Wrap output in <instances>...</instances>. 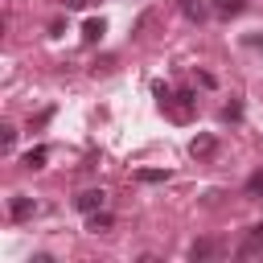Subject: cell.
Wrapping results in <instances>:
<instances>
[{
  "mask_svg": "<svg viewBox=\"0 0 263 263\" xmlns=\"http://www.w3.org/2000/svg\"><path fill=\"white\" fill-rule=\"evenodd\" d=\"M45 160H49V148H29V152H25V164H29V168H41Z\"/></svg>",
  "mask_w": 263,
  "mask_h": 263,
  "instance_id": "30bf717a",
  "label": "cell"
},
{
  "mask_svg": "<svg viewBox=\"0 0 263 263\" xmlns=\"http://www.w3.org/2000/svg\"><path fill=\"white\" fill-rule=\"evenodd\" d=\"M103 33H107V21H103V16H90V21L82 25V41H86V45H95Z\"/></svg>",
  "mask_w": 263,
  "mask_h": 263,
  "instance_id": "8992f818",
  "label": "cell"
},
{
  "mask_svg": "<svg viewBox=\"0 0 263 263\" xmlns=\"http://www.w3.org/2000/svg\"><path fill=\"white\" fill-rule=\"evenodd\" d=\"M214 255H218V242H214V238H197V242L189 247V259H193V263H201V259H214Z\"/></svg>",
  "mask_w": 263,
  "mask_h": 263,
  "instance_id": "5b68a950",
  "label": "cell"
},
{
  "mask_svg": "<svg viewBox=\"0 0 263 263\" xmlns=\"http://www.w3.org/2000/svg\"><path fill=\"white\" fill-rule=\"evenodd\" d=\"M238 115H242V107H238V103H230V107H222V119H238Z\"/></svg>",
  "mask_w": 263,
  "mask_h": 263,
  "instance_id": "9a60e30c",
  "label": "cell"
},
{
  "mask_svg": "<svg viewBox=\"0 0 263 263\" xmlns=\"http://www.w3.org/2000/svg\"><path fill=\"white\" fill-rule=\"evenodd\" d=\"M259 251H263V222H259V226H251V230H247V242H242V247H238V255H242V259H255V255H259Z\"/></svg>",
  "mask_w": 263,
  "mask_h": 263,
  "instance_id": "3957f363",
  "label": "cell"
},
{
  "mask_svg": "<svg viewBox=\"0 0 263 263\" xmlns=\"http://www.w3.org/2000/svg\"><path fill=\"white\" fill-rule=\"evenodd\" d=\"M181 12H185L189 21H201V16H205V4H201V0H181Z\"/></svg>",
  "mask_w": 263,
  "mask_h": 263,
  "instance_id": "8fae6325",
  "label": "cell"
},
{
  "mask_svg": "<svg viewBox=\"0 0 263 263\" xmlns=\"http://www.w3.org/2000/svg\"><path fill=\"white\" fill-rule=\"evenodd\" d=\"M251 45H255V49H263V33H259V37H251Z\"/></svg>",
  "mask_w": 263,
  "mask_h": 263,
  "instance_id": "ac0fdd59",
  "label": "cell"
},
{
  "mask_svg": "<svg viewBox=\"0 0 263 263\" xmlns=\"http://www.w3.org/2000/svg\"><path fill=\"white\" fill-rule=\"evenodd\" d=\"M74 205H78L82 214H95V210H103V205H107V193H103V189H86V193H78V197H74Z\"/></svg>",
  "mask_w": 263,
  "mask_h": 263,
  "instance_id": "7a4b0ae2",
  "label": "cell"
},
{
  "mask_svg": "<svg viewBox=\"0 0 263 263\" xmlns=\"http://www.w3.org/2000/svg\"><path fill=\"white\" fill-rule=\"evenodd\" d=\"M62 4H66V8H82L86 0H62Z\"/></svg>",
  "mask_w": 263,
  "mask_h": 263,
  "instance_id": "e0dca14e",
  "label": "cell"
},
{
  "mask_svg": "<svg viewBox=\"0 0 263 263\" xmlns=\"http://www.w3.org/2000/svg\"><path fill=\"white\" fill-rule=\"evenodd\" d=\"M152 95H156V99H160V103H164V99H168V95H173V90H168V86H164V82H156V86H152Z\"/></svg>",
  "mask_w": 263,
  "mask_h": 263,
  "instance_id": "2e32d148",
  "label": "cell"
},
{
  "mask_svg": "<svg viewBox=\"0 0 263 263\" xmlns=\"http://www.w3.org/2000/svg\"><path fill=\"white\" fill-rule=\"evenodd\" d=\"M214 148H218V140H214V136H197V140L189 144V152H193L197 160H205V156H214Z\"/></svg>",
  "mask_w": 263,
  "mask_h": 263,
  "instance_id": "52a82bcc",
  "label": "cell"
},
{
  "mask_svg": "<svg viewBox=\"0 0 263 263\" xmlns=\"http://www.w3.org/2000/svg\"><path fill=\"white\" fill-rule=\"evenodd\" d=\"M136 177H140V181H148V185H156V181H168V168H140Z\"/></svg>",
  "mask_w": 263,
  "mask_h": 263,
  "instance_id": "7c38bea8",
  "label": "cell"
},
{
  "mask_svg": "<svg viewBox=\"0 0 263 263\" xmlns=\"http://www.w3.org/2000/svg\"><path fill=\"white\" fill-rule=\"evenodd\" d=\"M12 144H16V127H8V123H4V127H0V148H4V152H12Z\"/></svg>",
  "mask_w": 263,
  "mask_h": 263,
  "instance_id": "4fadbf2b",
  "label": "cell"
},
{
  "mask_svg": "<svg viewBox=\"0 0 263 263\" xmlns=\"http://www.w3.org/2000/svg\"><path fill=\"white\" fill-rule=\"evenodd\" d=\"M160 111H164L173 123H189L193 111H197V95H193V90H173V95L160 103Z\"/></svg>",
  "mask_w": 263,
  "mask_h": 263,
  "instance_id": "6da1fadb",
  "label": "cell"
},
{
  "mask_svg": "<svg viewBox=\"0 0 263 263\" xmlns=\"http://www.w3.org/2000/svg\"><path fill=\"white\" fill-rule=\"evenodd\" d=\"M86 218H90L86 226H90L95 234H103V230H111V214H103V210H95V214H86Z\"/></svg>",
  "mask_w": 263,
  "mask_h": 263,
  "instance_id": "ba28073f",
  "label": "cell"
},
{
  "mask_svg": "<svg viewBox=\"0 0 263 263\" xmlns=\"http://www.w3.org/2000/svg\"><path fill=\"white\" fill-rule=\"evenodd\" d=\"M214 12L218 16H238L242 12V0H214Z\"/></svg>",
  "mask_w": 263,
  "mask_h": 263,
  "instance_id": "9c48e42d",
  "label": "cell"
},
{
  "mask_svg": "<svg viewBox=\"0 0 263 263\" xmlns=\"http://www.w3.org/2000/svg\"><path fill=\"white\" fill-rule=\"evenodd\" d=\"M8 214H12V222H25V218L37 214V201H33V197H12V201H8Z\"/></svg>",
  "mask_w": 263,
  "mask_h": 263,
  "instance_id": "277c9868",
  "label": "cell"
},
{
  "mask_svg": "<svg viewBox=\"0 0 263 263\" xmlns=\"http://www.w3.org/2000/svg\"><path fill=\"white\" fill-rule=\"evenodd\" d=\"M247 193L251 197H263V173H251L247 177Z\"/></svg>",
  "mask_w": 263,
  "mask_h": 263,
  "instance_id": "5bb4252c",
  "label": "cell"
}]
</instances>
